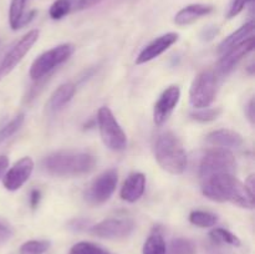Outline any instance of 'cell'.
I'll return each mask as SVG.
<instances>
[{"label": "cell", "mask_w": 255, "mask_h": 254, "mask_svg": "<svg viewBox=\"0 0 255 254\" xmlns=\"http://www.w3.org/2000/svg\"><path fill=\"white\" fill-rule=\"evenodd\" d=\"M202 181V193L214 202H231L242 208H254V196L233 173H218Z\"/></svg>", "instance_id": "obj_1"}, {"label": "cell", "mask_w": 255, "mask_h": 254, "mask_svg": "<svg viewBox=\"0 0 255 254\" xmlns=\"http://www.w3.org/2000/svg\"><path fill=\"white\" fill-rule=\"evenodd\" d=\"M96 162L94 154L89 152L59 151L45 157L42 167L51 176L76 177L90 173Z\"/></svg>", "instance_id": "obj_2"}, {"label": "cell", "mask_w": 255, "mask_h": 254, "mask_svg": "<svg viewBox=\"0 0 255 254\" xmlns=\"http://www.w3.org/2000/svg\"><path fill=\"white\" fill-rule=\"evenodd\" d=\"M154 156L164 171L182 174L187 168V152L181 139L172 132H164L154 144Z\"/></svg>", "instance_id": "obj_3"}, {"label": "cell", "mask_w": 255, "mask_h": 254, "mask_svg": "<svg viewBox=\"0 0 255 254\" xmlns=\"http://www.w3.org/2000/svg\"><path fill=\"white\" fill-rule=\"evenodd\" d=\"M97 124H99L100 136L102 142L111 151H124L127 146V137L122 127L117 122L109 107H101L97 112Z\"/></svg>", "instance_id": "obj_4"}, {"label": "cell", "mask_w": 255, "mask_h": 254, "mask_svg": "<svg viewBox=\"0 0 255 254\" xmlns=\"http://www.w3.org/2000/svg\"><path fill=\"white\" fill-rule=\"evenodd\" d=\"M75 51L72 44H61L47 51L42 52L34 60L30 67V77L32 80H40L49 75L52 70L64 64Z\"/></svg>", "instance_id": "obj_5"}, {"label": "cell", "mask_w": 255, "mask_h": 254, "mask_svg": "<svg viewBox=\"0 0 255 254\" xmlns=\"http://www.w3.org/2000/svg\"><path fill=\"white\" fill-rule=\"evenodd\" d=\"M237 162L234 154L229 149L214 148L209 149L202 158L199 164V177L201 179L218 173H233L236 171Z\"/></svg>", "instance_id": "obj_6"}, {"label": "cell", "mask_w": 255, "mask_h": 254, "mask_svg": "<svg viewBox=\"0 0 255 254\" xmlns=\"http://www.w3.org/2000/svg\"><path fill=\"white\" fill-rule=\"evenodd\" d=\"M217 95V77L213 71H202L196 76L189 90V102L196 110L213 104Z\"/></svg>", "instance_id": "obj_7"}, {"label": "cell", "mask_w": 255, "mask_h": 254, "mask_svg": "<svg viewBox=\"0 0 255 254\" xmlns=\"http://www.w3.org/2000/svg\"><path fill=\"white\" fill-rule=\"evenodd\" d=\"M37 39H39V30H30L24 36L20 37L7 51L4 52V55L0 57V80L7 76L20 64Z\"/></svg>", "instance_id": "obj_8"}, {"label": "cell", "mask_w": 255, "mask_h": 254, "mask_svg": "<svg viewBox=\"0 0 255 254\" xmlns=\"http://www.w3.org/2000/svg\"><path fill=\"white\" fill-rule=\"evenodd\" d=\"M119 182L116 169H107L95 178L85 192V198L90 204L99 206L111 198Z\"/></svg>", "instance_id": "obj_9"}, {"label": "cell", "mask_w": 255, "mask_h": 254, "mask_svg": "<svg viewBox=\"0 0 255 254\" xmlns=\"http://www.w3.org/2000/svg\"><path fill=\"white\" fill-rule=\"evenodd\" d=\"M134 222L129 218H107L91 227L94 236L104 239L126 238L133 232Z\"/></svg>", "instance_id": "obj_10"}, {"label": "cell", "mask_w": 255, "mask_h": 254, "mask_svg": "<svg viewBox=\"0 0 255 254\" xmlns=\"http://www.w3.org/2000/svg\"><path fill=\"white\" fill-rule=\"evenodd\" d=\"M34 171V162L30 157H22L2 176V184L10 192L21 188Z\"/></svg>", "instance_id": "obj_11"}, {"label": "cell", "mask_w": 255, "mask_h": 254, "mask_svg": "<svg viewBox=\"0 0 255 254\" xmlns=\"http://www.w3.org/2000/svg\"><path fill=\"white\" fill-rule=\"evenodd\" d=\"M179 99H181V90L178 86L173 85L169 86L162 92L159 99L157 100L156 105L153 109V120L154 124L161 126L168 120L173 110L178 105Z\"/></svg>", "instance_id": "obj_12"}, {"label": "cell", "mask_w": 255, "mask_h": 254, "mask_svg": "<svg viewBox=\"0 0 255 254\" xmlns=\"http://www.w3.org/2000/svg\"><path fill=\"white\" fill-rule=\"evenodd\" d=\"M253 49L254 35L248 37V39H246L243 42H241V44L231 47V49L227 50L226 52H223L218 65H217V69H218V71L221 72L222 75L229 74V72L238 65V62L241 61L243 57H246Z\"/></svg>", "instance_id": "obj_13"}, {"label": "cell", "mask_w": 255, "mask_h": 254, "mask_svg": "<svg viewBox=\"0 0 255 254\" xmlns=\"http://www.w3.org/2000/svg\"><path fill=\"white\" fill-rule=\"evenodd\" d=\"M178 37L179 35L177 32H167V34L154 39L153 41H151L142 49V51L137 56L136 64H146V62L154 60L164 51H167L172 45L176 44L178 41Z\"/></svg>", "instance_id": "obj_14"}, {"label": "cell", "mask_w": 255, "mask_h": 254, "mask_svg": "<svg viewBox=\"0 0 255 254\" xmlns=\"http://www.w3.org/2000/svg\"><path fill=\"white\" fill-rule=\"evenodd\" d=\"M144 188H146V176L141 172H133L125 181L120 196L124 201L134 203L143 196Z\"/></svg>", "instance_id": "obj_15"}, {"label": "cell", "mask_w": 255, "mask_h": 254, "mask_svg": "<svg viewBox=\"0 0 255 254\" xmlns=\"http://www.w3.org/2000/svg\"><path fill=\"white\" fill-rule=\"evenodd\" d=\"M206 141L213 147L218 148H238L243 144V137L233 129H216L207 134Z\"/></svg>", "instance_id": "obj_16"}, {"label": "cell", "mask_w": 255, "mask_h": 254, "mask_svg": "<svg viewBox=\"0 0 255 254\" xmlns=\"http://www.w3.org/2000/svg\"><path fill=\"white\" fill-rule=\"evenodd\" d=\"M27 0H11L9 7V24L12 30H19L29 24L36 15L35 10L25 14Z\"/></svg>", "instance_id": "obj_17"}, {"label": "cell", "mask_w": 255, "mask_h": 254, "mask_svg": "<svg viewBox=\"0 0 255 254\" xmlns=\"http://www.w3.org/2000/svg\"><path fill=\"white\" fill-rule=\"evenodd\" d=\"M213 11V6L212 5L206 4H191L188 6L183 7L179 10L174 16V22L177 25H189L194 22L196 20L201 19L202 16L211 14Z\"/></svg>", "instance_id": "obj_18"}, {"label": "cell", "mask_w": 255, "mask_h": 254, "mask_svg": "<svg viewBox=\"0 0 255 254\" xmlns=\"http://www.w3.org/2000/svg\"><path fill=\"white\" fill-rule=\"evenodd\" d=\"M75 92H76V86L72 82H65V84L60 85L54 92H52L51 97L49 100V110L52 112L60 111L64 109L67 104L72 100Z\"/></svg>", "instance_id": "obj_19"}, {"label": "cell", "mask_w": 255, "mask_h": 254, "mask_svg": "<svg viewBox=\"0 0 255 254\" xmlns=\"http://www.w3.org/2000/svg\"><path fill=\"white\" fill-rule=\"evenodd\" d=\"M254 21L247 22L246 25H243L242 27H239L237 31H234L233 34H231L229 36H227L223 41L219 44L218 46V52L219 54H223L227 50H229L231 47L236 46V45L241 44L244 40L248 39V37L253 36L254 35Z\"/></svg>", "instance_id": "obj_20"}, {"label": "cell", "mask_w": 255, "mask_h": 254, "mask_svg": "<svg viewBox=\"0 0 255 254\" xmlns=\"http://www.w3.org/2000/svg\"><path fill=\"white\" fill-rule=\"evenodd\" d=\"M143 254H167V246L164 242L162 232L158 228H154L153 232L148 236L142 249Z\"/></svg>", "instance_id": "obj_21"}, {"label": "cell", "mask_w": 255, "mask_h": 254, "mask_svg": "<svg viewBox=\"0 0 255 254\" xmlns=\"http://www.w3.org/2000/svg\"><path fill=\"white\" fill-rule=\"evenodd\" d=\"M189 222L199 228H211L218 223V216L207 211H193L189 214Z\"/></svg>", "instance_id": "obj_22"}, {"label": "cell", "mask_w": 255, "mask_h": 254, "mask_svg": "<svg viewBox=\"0 0 255 254\" xmlns=\"http://www.w3.org/2000/svg\"><path fill=\"white\" fill-rule=\"evenodd\" d=\"M167 254H197V246L191 239H172L168 249H167Z\"/></svg>", "instance_id": "obj_23"}, {"label": "cell", "mask_w": 255, "mask_h": 254, "mask_svg": "<svg viewBox=\"0 0 255 254\" xmlns=\"http://www.w3.org/2000/svg\"><path fill=\"white\" fill-rule=\"evenodd\" d=\"M209 237L213 242L219 244H228V246L233 247H241L242 242L236 234H233L232 232L227 231L224 228H214L209 232Z\"/></svg>", "instance_id": "obj_24"}, {"label": "cell", "mask_w": 255, "mask_h": 254, "mask_svg": "<svg viewBox=\"0 0 255 254\" xmlns=\"http://www.w3.org/2000/svg\"><path fill=\"white\" fill-rule=\"evenodd\" d=\"M24 120H25L24 114H20L17 115V116H15L11 121L7 122L5 126H2L1 128H0V144L4 143L6 139H9L10 137L12 136V134H15L17 131H19L20 127H21L22 124H24Z\"/></svg>", "instance_id": "obj_25"}, {"label": "cell", "mask_w": 255, "mask_h": 254, "mask_svg": "<svg viewBox=\"0 0 255 254\" xmlns=\"http://www.w3.org/2000/svg\"><path fill=\"white\" fill-rule=\"evenodd\" d=\"M75 0H55L49 9V15L51 19L60 20L66 16L72 9Z\"/></svg>", "instance_id": "obj_26"}, {"label": "cell", "mask_w": 255, "mask_h": 254, "mask_svg": "<svg viewBox=\"0 0 255 254\" xmlns=\"http://www.w3.org/2000/svg\"><path fill=\"white\" fill-rule=\"evenodd\" d=\"M49 241H27L20 247V254H44L49 251Z\"/></svg>", "instance_id": "obj_27"}, {"label": "cell", "mask_w": 255, "mask_h": 254, "mask_svg": "<svg viewBox=\"0 0 255 254\" xmlns=\"http://www.w3.org/2000/svg\"><path fill=\"white\" fill-rule=\"evenodd\" d=\"M69 254H110L100 246H96L90 242H80L76 243L71 249Z\"/></svg>", "instance_id": "obj_28"}, {"label": "cell", "mask_w": 255, "mask_h": 254, "mask_svg": "<svg viewBox=\"0 0 255 254\" xmlns=\"http://www.w3.org/2000/svg\"><path fill=\"white\" fill-rule=\"evenodd\" d=\"M222 114V109L217 107V109H198L196 111H192L189 116L193 120L198 122H211L214 121L219 117V115Z\"/></svg>", "instance_id": "obj_29"}, {"label": "cell", "mask_w": 255, "mask_h": 254, "mask_svg": "<svg viewBox=\"0 0 255 254\" xmlns=\"http://www.w3.org/2000/svg\"><path fill=\"white\" fill-rule=\"evenodd\" d=\"M252 0H233L231 7H229V11L227 14V17L228 19H232V17H236L237 15L241 14L243 11L244 7L251 2Z\"/></svg>", "instance_id": "obj_30"}, {"label": "cell", "mask_w": 255, "mask_h": 254, "mask_svg": "<svg viewBox=\"0 0 255 254\" xmlns=\"http://www.w3.org/2000/svg\"><path fill=\"white\" fill-rule=\"evenodd\" d=\"M11 237H12V229L10 228L6 223L0 221V246L6 243Z\"/></svg>", "instance_id": "obj_31"}, {"label": "cell", "mask_w": 255, "mask_h": 254, "mask_svg": "<svg viewBox=\"0 0 255 254\" xmlns=\"http://www.w3.org/2000/svg\"><path fill=\"white\" fill-rule=\"evenodd\" d=\"M40 199H41V193H40L39 189H32L31 193H30V206L32 209L39 206Z\"/></svg>", "instance_id": "obj_32"}, {"label": "cell", "mask_w": 255, "mask_h": 254, "mask_svg": "<svg viewBox=\"0 0 255 254\" xmlns=\"http://www.w3.org/2000/svg\"><path fill=\"white\" fill-rule=\"evenodd\" d=\"M101 0H77L76 2V7L79 10L82 9H89V7L94 6V5L99 4Z\"/></svg>", "instance_id": "obj_33"}, {"label": "cell", "mask_w": 255, "mask_h": 254, "mask_svg": "<svg viewBox=\"0 0 255 254\" xmlns=\"http://www.w3.org/2000/svg\"><path fill=\"white\" fill-rule=\"evenodd\" d=\"M7 167H9V158L6 156H0V178L4 176Z\"/></svg>", "instance_id": "obj_34"}, {"label": "cell", "mask_w": 255, "mask_h": 254, "mask_svg": "<svg viewBox=\"0 0 255 254\" xmlns=\"http://www.w3.org/2000/svg\"><path fill=\"white\" fill-rule=\"evenodd\" d=\"M247 115H248V119L252 124H254V100L252 99L249 101L248 106H247Z\"/></svg>", "instance_id": "obj_35"}, {"label": "cell", "mask_w": 255, "mask_h": 254, "mask_svg": "<svg viewBox=\"0 0 255 254\" xmlns=\"http://www.w3.org/2000/svg\"><path fill=\"white\" fill-rule=\"evenodd\" d=\"M244 186H246V188L248 189V192L251 194H253L254 196V187H255V183H254V176L252 174V176H249V178L247 179L246 183H244Z\"/></svg>", "instance_id": "obj_36"}]
</instances>
